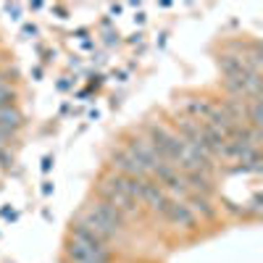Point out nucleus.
<instances>
[{
  "mask_svg": "<svg viewBox=\"0 0 263 263\" xmlns=\"http://www.w3.org/2000/svg\"><path fill=\"white\" fill-rule=\"evenodd\" d=\"M13 98H16V92L11 90V87L8 84H0V108L13 105Z\"/></svg>",
  "mask_w": 263,
  "mask_h": 263,
  "instance_id": "nucleus-8",
  "label": "nucleus"
},
{
  "mask_svg": "<svg viewBox=\"0 0 263 263\" xmlns=\"http://www.w3.org/2000/svg\"><path fill=\"white\" fill-rule=\"evenodd\" d=\"M95 263H111V260H95Z\"/></svg>",
  "mask_w": 263,
  "mask_h": 263,
  "instance_id": "nucleus-9",
  "label": "nucleus"
},
{
  "mask_svg": "<svg viewBox=\"0 0 263 263\" xmlns=\"http://www.w3.org/2000/svg\"><path fill=\"white\" fill-rule=\"evenodd\" d=\"M163 216L168 218L174 227L195 229V224H197V216H195V213L187 208V203H182V200H168V205L163 208Z\"/></svg>",
  "mask_w": 263,
  "mask_h": 263,
  "instance_id": "nucleus-3",
  "label": "nucleus"
},
{
  "mask_svg": "<svg viewBox=\"0 0 263 263\" xmlns=\"http://www.w3.org/2000/svg\"><path fill=\"white\" fill-rule=\"evenodd\" d=\"M116 171H119V177H129V179H147L150 177V171L147 166L135 156V153H129L126 147L114 153V163H111Z\"/></svg>",
  "mask_w": 263,
  "mask_h": 263,
  "instance_id": "nucleus-1",
  "label": "nucleus"
},
{
  "mask_svg": "<svg viewBox=\"0 0 263 263\" xmlns=\"http://www.w3.org/2000/svg\"><path fill=\"white\" fill-rule=\"evenodd\" d=\"M184 203H187V208H190L195 216L200 213L203 218H213V213H216V211H213V205H211V200H208L205 195H195V192H190Z\"/></svg>",
  "mask_w": 263,
  "mask_h": 263,
  "instance_id": "nucleus-6",
  "label": "nucleus"
},
{
  "mask_svg": "<svg viewBox=\"0 0 263 263\" xmlns=\"http://www.w3.org/2000/svg\"><path fill=\"white\" fill-rule=\"evenodd\" d=\"M18 126H21V114L16 111V108H13V105L0 108V129L11 135V132H13V129H18Z\"/></svg>",
  "mask_w": 263,
  "mask_h": 263,
  "instance_id": "nucleus-7",
  "label": "nucleus"
},
{
  "mask_svg": "<svg viewBox=\"0 0 263 263\" xmlns=\"http://www.w3.org/2000/svg\"><path fill=\"white\" fill-rule=\"evenodd\" d=\"M184 184H187V190L190 192H195V195H211V190H213V182H211V177H208V171H187L184 174Z\"/></svg>",
  "mask_w": 263,
  "mask_h": 263,
  "instance_id": "nucleus-5",
  "label": "nucleus"
},
{
  "mask_svg": "<svg viewBox=\"0 0 263 263\" xmlns=\"http://www.w3.org/2000/svg\"><path fill=\"white\" fill-rule=\"evenodd\" d=\"M69 258L74 263H95V260H111L108 258L105 245H90V242H82V239H69V248H66Z\"/></svg>",
  "mask_w": 263,
  "mask_h": 263,
  "instance_id": "nucleus-2",
  "label": "nucleus"
},
{
  "mask_svg": "<svg viewBox=\"0 0 263 263\" xmlns=\"http://www.w3.org/2000/svg\"><path fill=\"white\" fill-rule=\"evenodd\" d=\"M140 200H145V203L150 205V211L163 213V208L168 205V195H166V190H163L161 184H156V182H145Z\"/></svg>",
  "mask_w": 263,
  "mask_h": 263,
  "instance_id": "nucleus-4",
  "label": "nucleus"
}]
</instances>
